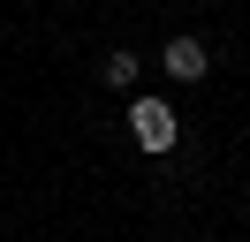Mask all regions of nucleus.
<instances>
[{
	"instance_id": "f257e3e1",
	"label": "nucleus",
	"mask_w": 250,
	"mask_h": 242,
	"mask_svg": "<svg viewBox=\"0 0 250 242\" xmlns=\"http://www.w3.org/2000/svg\"><path fill=\"white\" fill-rule=\"evenodd\" d=\"M129 136H137V151H152V159H159V151H174L182 121H174L167 99H144V91H137V99H129Z\"/></svg>"
},
{
	"instance_id": "7ed1b4c3",
	"label": "nucleus",
	"mask_w": 250,
	"mask_h": 242,
	"mask_svg": "<svg viewBox=\"0 0 250 242\" xmlns=\"http://www.w3.org/2000/svg\"><path fill=\"white\" fill-rule=\"evenodd\" d=\"M99 83L106 91H137V53H106L99 60Z\"/></svg>"
},
{
	"instance_id": "20e7f679",
	"label": "nucleus",
	"mask_w": 250,
	"mask_h": 242,
	"mask_svg": "<svg viewBox=\"0 0 250 242\" xmlns=\"http://www.w3.org/2000/svg\"><path fill=\"white\" fill-rule=\"evenodd\" d=\"M243 220H250V204H243Z\"/></svg>"
},
{
	"instance_id": "f03ea898",
	"label": "nucleus",
	"mask_w": 250,
	"mask_h": 242,
	"mask_svg": "<svg viewBox=\"0 0 250 242\" xmlns=\"http://www.w3.org/2000/svg\"><path fill=\"white\" fill-rule=\"evenodd\" d=\"M159 68H167L174 83H197V76L212 68V53H205V38H167V53H159Z\"/></svg>"
}]
</instances>
